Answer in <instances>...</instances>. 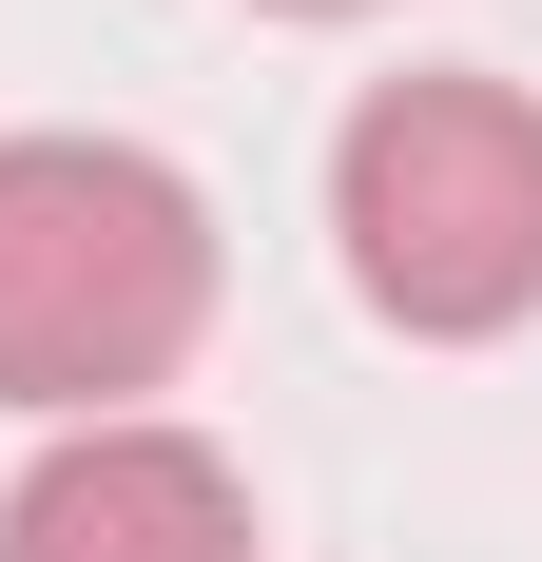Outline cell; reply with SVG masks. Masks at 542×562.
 <instances>
[{"label":"cell","mask_w":542,"mask_h":562,"mask_svg":"<svg viewBox=\"0 0 542 562\" xmlns=\"http://www.w3.org/2000/svg\"><path fill=\"white\" fill-rule=\"evenodd\" d=\"M214 330V194L136 136H0V407L116 427Z\"/></svg>","instance_id":"6da1fadb"},{"label":"cell","mask_w":542,"mask_h":562,"mask_svg":"<svg viewBox=\"0 0 542 562\" xmlns=\"http://www.w3.org/2000/svg\"><path fill=\"white\" fill-rule=\"evenodd\" d=\"M271 20H369V0H271Z\"/></svg>","instance_id":"277c9868"},{"label":"cell","mask_w":542,"mask_h":562,"mask_svg":"<svg viewBox=\"0 0 542 562\" xmlns=\"http://www.w3.org/2000/svg\"><path fill=\"white\" fill-rule=\"evenodd\" d=\"M349 291L427 349H485L542 311V98L523 78H369L329 136Z\"/></svg>","instance_id":"7a4b0ae2"},{"label":"cell","mask_w":542,"mask_h":562,"mask_svg":"<svg viewBox=\"0 0 542 562\" xmlns=\"http://www.w3.org/2000/svg\"><path fill=\"white\" fill-rule=\"evenodd\" d=\"M0 562H252V485H233V447L116 407L0 485Z\"/></svg>","instance_id":"3957f363"}]
</instances>
